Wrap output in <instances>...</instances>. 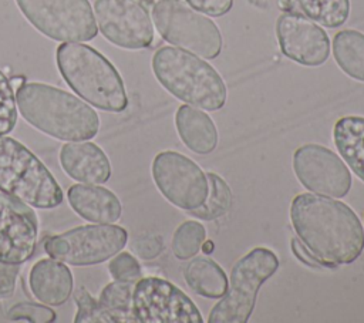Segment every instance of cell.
I'll return each instance as SVG.
<instances>
[{"mask_svg": "<svg viewBox=\"0 0 364 323\" xmlns=\"http://www.w3.org/2000/svg\"><path fill=\"white\" fill-rule=\"evenodd\" d=\"M94 17L98 30L114 46L141 50L154 41L152 18L136 0H95Z\"/></svg>", "mask_w": 364, "mask_h": 323, "instance_id": "cell-12", "label": "cell"}, {"mask_svg": "<svg viewBox=\"0 0 364 323\" xmlns=\"http://www.w3.org/2000/svg\"><path fill=\"white\" fill-rule=\"evenodd\" d=\"M21 117L36 129L60 141H85L97 135L100 118L80 97L44 83H24L16 90Z\"/></svg>", "mask_w": 364, "mask_h": 323, "instance_id": "cell-2", "label": "cell"}, {"mask_svg": "<svg viewBox=\"0 0 364 323\" xmlns=\"http://www.w3.org/2000/svg\"><path fill=\"white\" fill-rule=\"evenodd\" d=\"M151 14L159 36L172 46L208 60L220 54L223 40L218 26L185 0H158Z\"/></svg>", "mask_w": 364, "mask_h": 323, "instance_id": "cell-7", "label": "cell"}, {"mask_svg": "<svg viewBox=\"0 0 364 323\" xmlns=\"http://www.w3.org/2000/svg\"><path fill=\"white\" fill-rule=\"evenodd\" d=\"M205 240V226L198 221H185L173 232L172 252L176 259L188 260L200 250Z\"/></svg>", "mask_w": 364, "mask_h": 323, "instance_id": "cell-26", "label": "cell"}, {"mask_svg": "<svg viewBox=\"0 0 364 323\" xmlns=\"http://www.w3.org/2000/svg\"><path fill=\"white\" fill-rule=\"evenodd\" d=\"M41 34L55 41H90L98 34L88 0H16Z\"/></svg>", "mask_w": 364, "mask_h": 323, "instance_id": "cell-9", "label": "cell"}, {"mask_svg": "<svg viewBox=\"0 0 364 323\" xmlns=\"http://www.w3.org/2000/svg\"><path fill=\"white\" fill-rule=\"evenodd\" d=\"M279 259L267 248L259 246L242 256L230 272L226 293L209 312V323H246L256 305L260 286L276 273Z\"/></svg>", "mask_w": 364, "mask_h": 323, "instance_id": "cell-6", "label": "cell"}, {"mask_svg": "<svg viewBox=\"0 0 364 323\" xmlns=\"http://www.w3.org/2000/svg\"><path fill=\"white\" fill-rule=\"evenodd\" d=\"M70 206L82 219L92 223H114L121 218L118 196L97 184H75L67 191Z\"/></svg>", "mask_w": 364, "mask_h": 323, "instance_id": "cell-17", "label": "cell"}, {"mask_svg": "<svg viewBox=\"0 0 364 323\" xmlns=\"http://www.w3.org/2000/svg\"><path fill=\"white\" fill-rule=\"evenodd\" d=\"M276 38L282 53L297 64L318 67L330 57L328 34L303 14H280L276 20Z\"/></svg>", "mask_w": 364, "mask_h": 323, "instance_id": "cell-15", "label": "cell"}, {"mask_svg": "<svg viewBox=\"0 0 364 323\" xmlns=\"http://www.w3.org/2000/svg\"><path fill=\"white\" fill-rule=\"evenodd\" d=\"M200 250H203V253H212V250H213V242L205 240L203 245H202V248H200Z\"/></svg>", "mask_w": 364, "mask_h": 323, "instance_id": "cell-36", "label": "cell"}, {"mask_svg": "<svg viewBox=\"0 0 364 323\" xmlns=\"http://www.w3.org/2000/svg\"><path fill=\"white\" fill-rule=\"evenodd\" d=\"M132 313L136 323H202L193 300L166 279L148 276L134 283Z\"/></svg>", "mask_w": 364, "mask_h": 323, "instance_id": "cell-10", "label": "cell"}, {"mask_svg": "<svg viewBox=\"0 0 364 323\" xmlns=\"http://www.w3.org/2000/svg\"><path fill=\"white\" fill-rule=\"evenodd\" d=\"M16 91L10 78L0 70V135L10 134L17 122Z\"/></svg>", "mask_w": 364, "mask_h": 323, "instance_id": "cell-28", "label": "cell"}, {"mask_svg": "<svg viewBox=\"0 0 364 323\" xmlns=\"http://www.w3.org/2000/svg\"><path fill=\"white\" fill-rule=\"evenodd\" d=\"M28 286L36 299L44 305H64L73 293L74 279L65 263L57 259L37 260L28 275Z\"/></svg>", "mask_w": 364, "mask_h": 323, "instance_id": "cell-18", "label": "cell"}, {"mask_svg": "<svg viewBox=\"0 0 364 323\" xmlns=\"http://www.w3.org/2000/svg\"><path fill=\"white\" fill-rule=\"evenodd\" d=\"M151 64L159 84L178 100L206 111L220 110L226 104L223 78L202 57L165 46L154 53Z\"/></svg>", "mask_w": 364, "mask_h": 323, "instance_id": "cell-4", "label": "cell"}, {"mask_svg": "<svg viewBox=\"0 0 364 323\" xmlns=\"http://www.w3.org/2000/svg\"><path fill=\"white\" fill-rule=\"evenodd\" d=\"M152 178L159 192L175 206L193 211L208 198L209 182L199 165L176 151H162L152 161Z\"/></svg>", "mask_w": 364, "mask_h": 323, "instance_id": "cell-11", "label": "cell"}, {"mask_svg": "<svg viewBox=\"0 0 364 323\" xmlns=\"http://www.w3.org/2000/svg\"><path fill=\"white\" fill-rule=\"evenodd\" d=\"M0 191L38 209L63 202L61 186L41 159L6 135H0Z\"/></svg>", "mask_w": 364, "mask_h": 323, "instance_id": "cell-5", "label": "cell"}, {"mask_svg": "<svg viewBox=\"0 0 364 323\" xmlns=\"http://www.w3.org/2000/svg\"><path fill=\"white\" fill-rule=\"evenodd\" d=\"M38 221L33 208L0 191V263L21 265L36 252Z\"/></svg>", "mask_w": 364, "mask_h": 323, "instance_id": "cell-14", "label": "cell"}, {"mask_svg": "<svg viewBox=\"0 0 364 323\" xmlns=\"http://www.w3.org/2000/svg\"><path fill=\"white\" fill-rule=\"evenodd\" d=\"M63 171L81 184H104L111 176V164L107 154L97 144L67 141L60 148Z\"/></svg>", "mask_w": 364, "mask_h": 323, "instance_id": "cell-16", "label": "cell"}, {"mask_svg": "<svg viewBox=\"0 0 364 323\" xmlns=\"http://www.w3.org/2000/svg\"><path fill=\"white\" fill-rule=\"evenodd\" d=\"M74 302L77 305L75 323H118V319L107 310L98 299L92 297L84 286L75 289Z\"/></svg>", "mask_w": 364, "mask_h": 323, "instance_id": "cell-27", "label": "cell"}, {"mask_svg": "<svg viewBox=\"0 0 364 323\" xmlns=\"http://www.w3.org/2000/svg\"><path fill=\"white\" fill-rule=\"evenodd\" d=\"M206 178L209 182L208 198L199 208L189 212L198 219L215 221L228 213V211L232 206L233 198L229 185L218 174L206 172Z\"/></svg>", "mask_w": 364, "mask_h": 323, "instance_id": "cell-24", "label": "cell"}, {"mask_svg": "<svg viewBox=\"0 0 364 323\" xmlns=\"http://www.w3.org/2000/svg\"><path fill=\"white\" fill-rule=\"evenodd\" d=\"M162 239L159 236H139L132 242L134 252L145 260L156 258L162 252Z\"/></svg>", "mask_w": 364, "mask_h": 323, "instance_id": "cell-32", "label": "cell"}, {"mask_svg": "<svg viewBox=\"0 0 364 323\" xmlns=\"http://www.w3.org/2000/svg\"><path fill=\"white\" fill-rule=\"evenodd\" d=\"M331 47L341 71L364 83V33L353 28L341 30L336 33Z\"/></svg>", "mask_w": 364, "mask_h": 323, "instance_id": "cell-23", "label": "cell"}, {"mask_svg": "<svg viewBox=\"0 0 364 323\" xmlns=\"http://www.w3.org/2000/svg\"><path fill=\"white\" fill-rule=\"evenodd\" d=\"M20 265L0 263V300L10 297L14 293Z\"/></svg>", "mask_w": 364, "mask_h": 323, "instance_id": "cell-33", "label": "cell"}, {"mask_svg": "<svg viewBox=\"0 0 364 323\" xmlns=\"http://www.w3.org/2000/svg\"><path fill=\"white\" fill-rule=\"evenodd\" d=\"M175 127L181 141L195 154H210L218 145L213 120L199 108L182 104L175 112Z\"/></svg>", "mask_w": 364, "mask_h": 323, "instance_id": "cell-19", "label": "cell"}, {"mask_svg": "<svg viewBox=\"0 0 364 323\" xmlns=\"http://www.w3.org/2000/svg\"><path fill=\"white\" fill-rule=\"evenodd\" d=\"M293 171L299 182L313 194L343 198L353 179L344 161L320 144H304L293 154Z\"/></svg>", "mask_w": 364, "mask_h": 323, "instance_id": "cell-13", "label": "cell"}, {"mask_svg": "<svg viewBox=\"0 0 364 323\" xmlns=\"http://www.w3.org/2000/svg\"><path fill=\"white\" fill-rule=\"evenodd\" d=\"M196 11L209 17H222L230 11L233 0H185Z\"/></svg>", "mask_w": 364, "mask_h": 323, "instance_id": "cell-31", "label": "cell"}, {"mask_svg": "<svg viewBox=\"0 0 364 323\" xmlns=\"http://www.w3.org/2000/svg\"><path fill=\"white\" fill-rule=\"evenodd\" d=\"M10 320L14 322H30V323H53L57 319V314L53 309L44 303H30L20 302L11 306L7 312Z\"/></svg>", "mask_w": 364, "mask_h": 323, "instance_id": "cell-29", "label": "cell"}, {"mask_svg": "<svg viewBox=\"0 0 364 323\" xmlns=\"http://www.w3.org/2000/svg\"><path fill=\"white\" fill-rule=\"evenodd\" d=\"M186 285L199 296L219 299L228 290V276L225 270L213 260L205 256L193 258L183 269Z\"/></svg>", "mask_w": 364, "mask_h": 323, "instance_id": "cell-21", "label": "cell"}, {"mask_svg": "<svg viewBox=\"0 0 364 323\" xmlns=\"http://www.w3.org/2000/svg\"><path fill=\"white\" fill-rule=\"evenodd\" d=\"M128 232L118 225H82L51 235L44 240V250L53 259L73 266L102 263L125 246Z\"/></svg>", "mask_w": 364, "mask_h": 323, "instance_id": "cell-8", "label": "cell"}, {"mask_svg": "<svg viewBox=\"0 0 364 323\" xmlns=\"http://www.w3.org/2000/svg\"><path fill=\"white\" fill-rule=\"evenodd\" d=\"M291 252L301 263L310 268H324L323 263L310 252V249L299 238L291 239Z\"/></svg>", "mask_w": 364, "mask_h": 323, "instance_id": "cell-34", "label": "cell"}, {"mask_svg": "<svg viewBox=\"0 0 364 323\" xmlns=\"http://www.w3.org/2000/svg\"><path fill=\"white\" fill-rule=\"evenodd\" d=\"M277 6L284 13L303 14L328 28L343 26L350 16V0H277Z\"/></svg>", "mask_w": 364, "mask_h": 323, "instance_id": "cell-22", "label": "cell"}, {"mask_svg": "<svg viewBox=\"0 0 364 323\" xmlns=\"http://www.w3.org/2000/svg\"><path fill=\"white\" fill-rule=\"evenodd\" d=\"M132 290L134 283L114 280L101 290L98 302L118 319V323H136L132 313Z\"/></svg>", "mask_w": 364, "mask_h": 323, "instance_id": "cell-25", "label": "cell"}, {"mask_svg": "<svg viewBox=\"0 0 364 323\" xmlns=\"http://www.w3.org/2000/svg\"><path fill=\"white\" fill-rule=\"evenodd\" d=\"M58 70L73 91L92 107L121 112L128 107L122 77L100 51L81 41L61 43L55 51Z\"/></svg>", "mask_w": 364, "mask_h": 323, "instance_id": "cell-3", "label": "cell"}, {"mask_svg": "<svg viewBox=\"0 0 364 323\" xmlns=\"http://www.w3.org/2000/svg\"><path fill=\"white\" fill-rule=\"evenodd\" d=\"M108 272L114 280L135 283L142 277V269L138 259L129 252H118L108 263Z\"/></svg>", "mask_w": 364, "mask_h": 323, "instance_id": "cell-30", "label": "cell"}, {"mask_svg": "<svg viewBox=\"0 0 364 323\" xmlns=\"http://www.w3.org/2000/svg\"><path fill=\"white\" fill-rule=\"evenodd\" d=\"M10 83H11V85H13L14 91H16L20 85H23V84L26 83V80H24V77H21V75H16V77H11Z\"/></svg>", "mask_w": 364, "mask_h": 323, "instance_id": "cell-35", "label": "cell"}, {"mask_svg": "<svg viewBox=\"0 0 364 323\" xmlns=\"http://www.w3.org/2000/svg\"><path fill=\"white\" fill-rule=\"evenodd\" d=\"M290 221L297 238L324 268L353 263L364 250V229L357 213L331 196L313 192L294 196Z\"/></svg>", "mask_w": 364, "mask_h": 323, "instance_id": "cell-1", "label": "cell"}, {"mask_svg": "<svg viewBox=\"0 0 364 323\" xmlns=\"http://www.w3.org/2000/svg\"><path fill=\"white\" fill-rule=\"evenodd\" d=\"M333 141L347 166L364 182V117L338 118L333 127Z\"/></svg>", "mask_w": 364, "mask_h": 323, "instance_id": "cell-20", "label": "cell"}]
</instances>
